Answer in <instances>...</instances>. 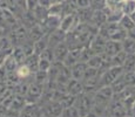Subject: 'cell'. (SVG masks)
Wrapping results in <instances>:
<instances>
[{
    "mask_svg": "<svg viewBox=\"0 0 135 117\" xmlns=\"http://www.w3.org/2000/svg\"><path fill=\"white\" fill-rule=\"evenodd\" d=\"M78 20H79V15L75 14V13L67 14L61 19V23L59 28L62 29L64 32L68 33V32H71V29H73L75 26L78 25Z\"/></svg>",
    "mask_w": 135,
    "mask_h": 117,
    "instance_id": "1",
    "label": "cell"
},
{
    "mask_svg": "<svg viewBox=\"0 0 135 117\" xmlns=\"http://www.w3.org/2000/svg\"><path fill=\"white\" fill-rule=\"evenodd\" d=\"M121 50H123V46L121 41H115V40H108L107 45L105 48V54L109 58H113L116 54H119Z\"/></svg>",
    "mask_w": 135,
    "mask_h": 117,
    "instance_id": "2",
    "label": "cell"
},
{
    "mask_svg": "<svg viewBox=\"0 0 135 117\" xmlns=\"http://www.w3.org/2000/svg\"><path fill=\"white\" fill-rule=\"evenodd\" d=\"M87 68H88V64L86 63V62H78V63H75L74 66H72L71 73H72L73 79L79 80V81L84 80L85 73H86Z\"/></svg>",
    "mask_w": 135,
    "mask_h": 117,
    "instance_id": "3",
    "label": "cell"
},
{
    "mask_svg": "<svg viewBox=\"0 0 135 117\" xmlns=\"http://www.w3.org/2000/svg\"><path fill=\"white\" fill-rule=\"evenodd\" d=\"M92 21L95 23V26H103L106 22L108 21V17L107 13H106L103 9H95L92 14Z\"/></svg>",
    "mask_w": 135,
    "mask_h": 117,
    "instance_id": "4",
    "label": "cell"
},
{
    "mask_svg": "<svg viewBox=\"0 0 135 117\" xmlns=\"http://www.w3.org/2000/svg\"><path fill=\"white\" fill-rule=\"evenodd\" d=\"M81 53H82V49H80V48L75 49V50H72V52H68V54H67L66 58H65V64H66L67 67H69V66H74L75 63L80 62Z\"/></svg>",
    "mask_w": 135,
    "mask_h": 117,
    "instance_id": "5",
    "label": "cell"
},
{
    "mask_svg": "<svg viewBox=\"0 0 135 117\" xmlns=\"http://www.w3.org/2000/svg\"><path fill=\"white\" fill-rule=\"evenodd\" d=\"M46 117H59L62 114L61 102H53L46 108Z\"/></svg>",
    "mask_w": 135,
    "mask_h": 117,
    "instance_id": "6",
    "label": "cell"
},
{
    "mask_svg": "<svg viewBox=\"0 0 135 117\" xmlns=\"http://www.w3.org/2000/svg\"><path fill=\"white\" fill-rule=\"evenodd\" d=\"M124 0H106V7L108 12H121Z\"/></svg>",
    "mask_w": 135,
    "mask_h": 117,
    "instance_id": "7",
    "label": "cell"
},
{
    "mask_svg": "<svg viewBox=\"0 0 135 117\" xmlns=\"http://www.w3.org/2000/svg\"><path fill=\"white\" fill-rule=\"evenodd\" d=\"M67 89H68V93L72 94V95H78V94H80L82 91V89H84V85H82V83L79 81V80H71V81L68 82V85H67Z\"/></svg>",
    "mask_w": 135,
    "mask_h": 117,
    "instance_id": "8",
    "label": "cell"
},
{
    "mask_svg": "<svg viewBox=\"0 0 135 117\" xmlns=\"http://www.w3.org/2000/svg\"><path fill=\"white\" fill-rule=\"evenodd\" d=\"M110 87H112V89H113L114 94L115 93H118V94L122 93L123 90L127 88V83H126V81H124V79H123V74L121 75V76H119L115 81L112 83Z\"/></svg>",
    "mask_w": 135,
    "mask_h": 117,
    "instance_id": "9",
    "label": "cell"
},
{
    "mask_svg": "<svg viewBox=\"0 0 135 117\" xmlns=\"http://www.w3.org/2000/svg\"><path fill=\"white\" fill-rule=\"evenodd\" d=\"M87 64H88V67H93V68H95V69H100L101 67L105 64V61H103V59L101 55L94 54L92 58L88 60Z\"/></svg>",
    "mask_w": 135,
    "mask_h": 117,
    "instance_id": "10",
    "label": "cell"
},
{
    "mask_svg": "<svg viewBox=\"0 0 135 117\" xmlns=\"http://www.w3.org/2000/svg\"><path fill=\"white\" fill-rule=\"evenodd\" d=\"M62 117H82V114L79 110V108L74 105H69L66 106V109L62 111Z\"/></svg>",
    "mask_w": 135,
    "mask_h": 117,
    "instance_id": "11",
    "label": "cell"
},
{
    "mask_svg": "<svg viewBox=\"0 0 135 117\" xmlns=\"http://www.w3.org/2000/svg\"><path fill=\"white\" fill-rule=\"evenodd\" d=\"M123 70L124 72H132L135 70V53L127 54V58L123 63Z\"/></svg>",
    "mask_w": 135,
    "mask_h": 117,
    "instance_id": "12",
    "label": "cell"
},
{
    "mask_svg": "<svg viewBox=\"0 0 135 117\" xmlns=\"http://www.w3.org/2000/svg\"><path fill=\"white\" fill-rule=\"evenodd\" d=\"M119 23H120V26L123 28V29L126 30H129L131 28H133L135 26V22L134 20L132 19L131 15H122V18L120 19V21H119Z\"/></svg>",
    "mask_w": 135,
    "mask_h": 117,
    "instance_id": "13",
    "label": "cell"
},
{
    "mask_svg": "<svg viewBox=\"0 0 135 117\" xmlns=\"http://www.w3.org/2000/svg\"><path fill=\"white\" fill-rule=\"evenodd\" d=\"M124 15H132L135 12V0H124L122 11Z\"/></svg>",
    "mask_w": 135,
    "mask_h": 117,
    "instance_id": "14",
    "label": "cell"
},
{
    "mask_svg": "<svg viewBox=\"0 0 135 117\" xmlns=\"http://www.w3.org/2000/svg\"><path fill=\"white\" fill-rule=\"evenodd\" d=\"M122 46H123V50L127 54H132L135 53V40L131 38H126L122 41Z\"/></svg>",
    "mask_w": 135,
    "mask_h": 117,
    "instance_id": "15",
    "label": "cell"
},
{
    "mask_svg": "<svg viewBox=\"0 0 135 117\" xmlns=\"http://www.w3.org/2000/svg\"><path fill=\"white\" fill-rule=\"evenodd\" d=\"M126 58H127V53H126L124 50H121L120 53L116 54L115 56L110 58V60H112V64H113V66H123Z\"/></svg>",
    "mask_w": 135,
    "mask_h": 117,
    "instance_id": "16",
    "label": "cell"
},
{
    "mask_svg": "<svg viewBox=\"0 0 135 117\" xmlns=\"http://www.w3.org/2000/svg\"><path fill=\"white\" fill-rule=\"evenodd\" d=\"M17 75L19 77H21V79H25V77H27V76H30L31 75V69L28 68V66L27 64H21V66H19L17 68Z\"/></svg>",
    "mask_w": 135,
    "mask_h": 117,
    "instance_id": "17",
    "label": "cell"
},
{
    "mask_svg": "<svg viewBox=\"0 0 135 117\" xmlns=\"http://www.w3.org/2000/svg\"><path fill=\"white\" fill-rule=\"evenodd\" d=\"M78 8H89L92 6V0H76Z\"/></svg>",
    "mask_w": 135,
    "mask_h": 117,
    "instance_id": "18",
    "label": "cell"
},
{
    "mask_svg": "<svg viewBox=\"0 0 135 117\" xmlns=\"http://www.w3.org/2000/svg\"><path fill=\"white\" fill-rule=\"evenodd\" d=\"M24 52H25L24 49H20V48H18L17 52H14L13 56H14L15 60H17L18 62H21V61H24L25 60V53Z\"/></svg>",
    "mask_w": 135,
    "mask_h": 117,
    "instance_id": "19",
    "label": "cell"
},
{
    "mask_svg": "<svg viewBox=\"0 0 135 117\" xmlns=\"http://www.w3.org/2000/svg\"><path fill=\"white\" fill-rule=\"evenodd\" d=\"M28 93H30V95H33V96H40V94H41V89H40V87L37 84H33V85H31V88H30V90H28Z\"/></svg>",
    "mask_w": 135,
    "mask_h": 117,
    "instance_id": "20",
    "label": "cell"
},
{
    "mask_svg": "<svg viewBox=\"0 0 135 117\" xmlns=\"http://www.w3.org/2000/svg\"><path fill=\"white\" fill-rule=\"evenodd\" d=\"M127 38H131L135 40V26L133 28H131L129 30H127Z\"/></svg>",
    "mask_w": 135,
    "mask_h": 117,
    "instance_id": "21",
    "label": "cell"
},
{
    "mask_svg": "<svg viewBox=\"0 0 135 117\" xmlns=\"http://www.w3.org/2000/svg\"><path fill=\"white\" fill-rule=\"evenodd\" d=\"M65 0H51V4H52V6L53 5H58V4H61V2H64Z\"/></svg>",
    "mask_w": 135,
    "mask_h": 117,
    "instance_id": "22",
    "label": "cell"
},
{
    "mask_svg": "<svg viewBox=\"0 0 135 117\" xmlns=\"http://www.w3.org/2000/svg\"><path fill=\"white\" fill-rule=\"evenodd\" d=\"M123 117H132V116H127V115H126V116H123Z\"/></svg>",
    "mask_w": 135,
    "mask_h": 117,
    "instance_id": "23",
    "label": "cell"
}]
</instances>
